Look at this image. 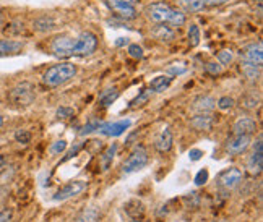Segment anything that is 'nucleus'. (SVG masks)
<instances>
[{
    "label": "nucleus",
    "mask_w": 263,
    "mask_h": 222,
    "mask_svg": "<svg viewBox=\"0 0 263 222\" xmlns=\"http://www.w3.org/2000/svg\"><path fill=\"white\" fill-rule=\"evenodd\" d=\"M98 39L93 33H82L77 37L60 36L54 39L52 52L57 57H73V55H89L95 52Z\"/></svg>",
    "instance_id": "1"
},
{
    "label": "nucleus",
    "mask_w": 263,
    "mask_h": 222,
    "mask_svg": "<svg viewBox=\"0 0 263 222\" xmlns=\"http://www.w3.org/2000/svg\"><path fill=\"white\" fill-rule=\"evenodd\" d=\"M146 13H148V18L155 23H167L174 28H179L185 23V15L179 12V10H174L173 7L164 2H156V4L148 5Z\"/></svg>",
    "instance_id": "2"
},
{
    "label": "nucleus",
    "mask_w": 263,
    "mask_h": 222,
    "mask_svg": "<svg viewBox=\"0 0 263 222\" xmlns=\"http://www.w3.org/2000/svg\"><path fill=\"white\" fill-rule=\"evenodd\" d=\"M75 75H77V67L73 64H70V62L59 64V65L50 67L44 73V83L47 86L55 88V86H60L70 82Z\"/></svg>",
    "instance_id": "3"
},
{
    "label": "nucleus",
    "mask_w": 263,
    "mask_h": 222,
    "mask_svg": "<svg viewBox=\"0 0 263 222\" xmlns=\"http://www.w3.org/2000/svg\"><path fill=\"white\" fill-rule=\"evenodd\" d=\"M10 103L16 107H26L34 100V88L29 83H22L15 86L8 94Z\"/></svg>",
    "instance_id": "4"
},
{
    "label": "nucleus",
    "mask_w": 263,
    "mask_h": 222,
    "mask_svg": "<svg viewBox=\"0 0 263 222\" xmlns=\"http://www.w3.org/2000/svg\"><path fill=\"white\" fill-rule=\"evenodd\" d=\"M148 163V154L143 148H137L134 153H132L127 159L125 163L122 164V174L124 175H130L134 172H138L141 170Z\"/></svg>",
    "instance_id": "5"
},
{
    "label": "nucleus",
    "mask_w": 263,
    "mask_h": 222,
    "mask_svg": "<svg viewBox=\"0 0 263 222\" xmlns=\"http://www.w3.org/2000/svg\"><path fill=\"white\" fill-rule=\"evenodd\" d=\"M106 4L124 19H134L137 16V0H106Z\"/></svg>",
    "instance_id": "6"
},
{
    "label": "nucleus",
    "mask_w": 263,
    "mask_h": 222,
    "mask_svg": "<svg viewBox=\"0 0 263 222\" xmlns=\"http://www.w3.org/2000/svg\"><path fill=\"white\" fill-rule=\"evenodd\" d=\"M88 184L83 180H75V181H68L67 185L57 190V193L54 195V201H67L70 198H75L80 193H83L86 190Z\"/></svg>",
    "instance_id": "7"
},
{
    "label": "nucleus",
    "mask_w": 263,
    "mask_h": 222,
    "mask_svg": "<svg viewBox=\"0 0 263 222\" xmlns=\"http://www.w3.org/2000/svg\"><path fill=\"white\" fill-rule=\"evenodd\" d=\"M242 181V172L236 167H231V169H226L222 170V172L218 175V184L219 187L226 188V190H232L236 188L239 184Z\"/></svg>",
    "instance_id": "8"
},
{
    "label": "nucleus",
    "mask_w": 263,
    "mask_h": 222,
    "mask_svg": "<svg viewBox=\"0 0 263 222\" xmlns=\"http://www.w3.org/2000/svg\"><path fill=\"white\" fill-rule=\"evenodd\" d=\"M132 127V120L125 118V120H117V122H109V124H101L98 132L103 133L106 136H120L124 132Z\"/></svg>",
    "instance_id": "9"
},
{
    "label": "nucleus",
    "mask_w": 263,
    "mask_h": 222,
    "mask_svg": "<svg viewBox=\"0 0 263 222\" xmlns=\"http://www.w3.org/2000/svg\"><path fill=\"white\" fill-rule=\"evenodd\" d=\"M261 167H263V143H261V138H258L254 146V153H252L247 163V169L250 170V174L258 175L261 172Z\"/></svg>",
    "instance_id": "10"
},
{
    "label": "nucleus",
    "mask_w": 263,
    "mask_h": 222,
    "mask_svg": "<svg viewBox=\"0 0 263 222\" xmlns=\"http://www.w3.org/2000/svg\"><path fill=\"white\" fill-rule=\"evenodd\" d=\"M250 145V136L247 135H234L228 139L226 143V151L229 154H240L249 148Z\"/></svg>",
    "instance_id": "11"
},
{
    "label": "nucleus",
    "mask_w": 263,
    "mask_h": 222,
    "mask_svg": "<svg viewBox=\"0 0 263 222\" xmlns=\"http://www.w3.org/2000/svg\"><path fill=\"white\" fill-rule=\"evenodd\" d=\"M242 57H244V62L261 67V64H263V49H261V43L247 46V47L244 49V54H242Z\"/></svg>",
    "instance_id": "12"
},
{
    "label": "nucleus",
    "mask_w": 263,
    "mask_h": 222,
    "mask_svg": "<svg viewBox=\"0 0 263 222\" xmlns=\"http://www.w3.org/2000/svg\"><path fill=\"white\" fill-rule=\"evenodd\" d=\"M257 130V122L250 117H242L234 124V133L236 135H247L250 136Z\"/></svg>",
    "instance_id": "13"
},
{
    "label": "nucleus",
    "mask_w": 263,
    "mask_h": 222,
    "mask_svg": "<svg viewBox=\"0 0 263 222\" xmlns=\"http://www.w3.org/2000/svg\"><path fill=\"white\" fill-rule=\"evenodd\" d=\"M155 146H156V149L159 151V153H167V151L173 148V135H171V132L167 128H164L163 132H161Z\"/></svg>",
    "instance_id": "14"
},
{
    "label": "nucleus",
    "mask_w": 263,
    "mask_h": 222,
    "mask_svg": "<svg viewBox=\"0 0 263 222\" xmlns=\"http://www.w3.org/2000/svg\"><path fill=\"white\" fill-rule=\"evenodd\" d=\"M22 49H23V44L22 43H18V41H8V39H4V41H0V57H7V55L18 54Z\"/></svg>",
    "instance_id": "15"
},
{
    "label": "nucleus",
    "mask_w": 263,
    "mask_h": 222,
    "mask_svg": "<svg viewBox=\"0 0 263 222\" xmlns=\"http://www.w3.org/2000/svg\"><path fill=\"white\" fill-rule=\"evenodd\" d=\"M215 106H216V103H215V99H213V97L203 96V97H200V99H197V100H195L194 109H195V110H198V112L206 114V112H211V110L215 109Z\"/></svg>",
    "instance_id": "16"
},
{
    "label": "nucleus",
    "mask_w": 263,
    "mask_h": 222,
    "mask_svg": "<svg viewBox=\"0 0 263 222\" xmlns=\"http://www.w3.org/2000/svg\"><path fill=\"white\" fill-rule=\"evenodd\" d=\"M99 220V211L96 208H85L82 209L75 219V222H98Z\"/></svg>",
    "instance_id": "17"
},
{
    "label": "nucleus",
    "mask_w": 263,
    "mask_h": 222,
    "mask_svg": "<svg viewBox=\"0 0 263 222\" xmlns=\"http://www.w3.org/2000/svg\"><path fill=\"white\" fill-rule=\"evenodd\" d=\"M192 127L197 128V130H210L211 125H213V118H211L210 115H205V114H201V115H197L192 118Z\"/></svg>",
    "instance_id": "18"
},
{
    "label": "nucleus",
    "mask_w": 263,
    "mask_h": 222,
    "mask_svg": "<svg viewBox=\"0 0 263 222\" xmlns=\"http://www.w3.org/2000/svg\"><path fill=\"white\" fill-rule=\"evenodd\" d=\"M179 5L187 10V12H200L201 8L205 7L203 0H177Z\"/></svg>",
    "instance_id": "19"
},
{
    "label": "nucleus",
    "mask_w": 263,
    "mask_h": 222,
    "mask_svg": "<svg viewBox=\"0 0 263 222\" xmlns=\"http://www.w3.org/2000/svg\"><path fill=\"white\" fill-rule=\"evenodd\" d=\"M171 79L169 76H156L153 82H151V89L156 91V93H163L164 89H167V86L171 85Z\"/></svg>",
    "instance_id": "20"
},
{
    "label": "nucleus",
    "mask_w": 263,
    "mask_h": 222,
    "mask_svg": "<svg viewBox=\"0 0 263 222\" xmlns=\"http://www.w3.org/2000/svg\"><path fill=\"white\" fill-rule=\"evenodd\" d=\"M242 73H244L249 79H257L260 76V67L258 65H252V64H247V62H242Z\"/></svg>",
    "instance_id": "21"
},
{
    "label": "nucleus",
    "mask_w": 263,
    "mask_h": 222,
    "mask_svg": "<svg viewBox=\"0 0 263 222\" xmlns=\"http://www.w3.org/2000/svg\"><path fill=\"white\" fill-rule=\"evenodd\" d=\"M116 151H117V145H112V146H109L107 151L103 154V157H101V163H103V169L107 170L110 167V164H112V159L116 156Z\"/></svg>",
    "instance_id": "22"
},
{
    "label": "nucleus",
    "mask_w": 263,
    "mask_h": 222,
    "mask_svg": "<svg viewBox=\"0 0 263 222\" xmlns=\"http://www.w3.org/2000/svg\"><path fill=\"white\" fill-rule=\"evenodd\" d=\"M155 36L161 39V41H171V39L174 37V33L169 26H158L155 29Z\"/></svg>",
    "instance_id": "23"
},
{
    "label": "nucleus",
    "mask_w": 263,
    "mask_h": 222,
    "mask_svg": "<svg viewBox=\"0 0 263 222\" xmlns=\"http://www.w3.org/2000/svg\"><path fill=\"white\" fill-rule=\"evenodd\" d=\"M189 43H190V46H194V47L198 46V43H200V29L195 25H192L190 29H189Z\"/></svg>",
    "instance_id": "24"
},
{
    "label": "nucleus",
    "mask_w": 263,
    "mask_h": 222,
    "mask_svg": "<svg viewBox=\"0 0 263 222\" xmlns=\"http://www.w3.org/2000/svg\"><path fill=\"white\" fill-rule=\"evenodd\" d=\"M117 96H119V93L116 89H109L106 94H103V97H101V104L103 106H109V104H112L114 100L117 99Z\"/></svg>",
    "instance_id": "25"
},
{
    "label": "nucleus",
    "mask_w": 263,
    "mask_h": 222,
    "mask_svg": "<svg viewBox=\"0 0 263 222\" xmlns=\"http://www.w3.org/2000/svg\"><path fill=\"white\" fill-rule=\"evenodd\" d=\"M232 58H234V54L231 52V50L224 49V50H221V52L218 54V60L222 64V65H228L232 62Z\"/></svg>",
    "instance_id": "26"
},
{
    "label": "nucleus",
    "mask_w": 263,
    "mask_h": 222,
    "mask_svg": "<svg viewBox=\"0 0 263 222\" xmlns=\"http://www.w3.org/2000/svg\"><path fill=\"white\" fill-rule=\"evenodd\" d=\"M65 149H67V141L60 139V141H55V143L50 146V153H52V154H60V153H64Z\"/></svg>",
    "instance_id": "27"
},
{
    "label": "nucleus",
    "mask_w": 263,
    "mask_h": 222,
    "mask_svg": "<svg viewBox=\"0 0 263 222\" xmlns=\"http://www.w3.org/2000/svg\"><path fill=\"white\" fill-rule=\"evenodd\" d=\"M208 170L206 169H201L200 172L195 175V185H205L208 181Z\"/></svg>",
    "instance_id": "28"
},
{
    "label": "nucleus",
    "mask_w": 263,
    "mask_h": 222,
    "mask_svg": "<svg viewBox=\"0 0 263 222\" xmlns=\"http://www.w3.org/2000/svg\"><path fill=\"white\" fill-rule=\"evenodd\" d=\"M73 114H75V110L70 109V107H60L57 110V117L59 118H70V117H73Z\"/></svg>",
    "instance_id": "29"
},
{
    "label": "nucleus",
    "mask_w": 263,
    "mask_h": 222,
    "mask_svg": "<svg viewBox=\"0 0 263 222\" xmlns=\"http://www.w3.org/2000/svg\"><path fill=\"white\" fill-rule=\"evenodd\" d=\"M128 54H130L132 57H134V58H141V57H143V50H141L140 46L132 44V46L128 47Z\"/></svg>",
    "instance_id": "30"
},
{
    "label": "nucleus",
    "mask_w": 263,
    "mask_h": 222,
    "mask_svg": "<svg viewBox=\"0 0 263 222\" xmlns=\"http://www.w3.org/2000/svg\"><path fill=\"white\" fill-rule=\"evenodd\" d=\"M15 138H16V141H20V143L26 145V143H29V138H31V135H29L26 130H20V132H16Z\"/></svg>",
    "instance_id": "31"
},
{
    "label": "nucleus",
    "mask_w": 263,
    "mask_h": 222,
    "mask_svg": "<svg viewBox=\"0 0 263 222\" xmlns=\"http://www.w3.org/2000/svg\"><path fill=\"white\" fill-rule=\"evenodd\" d=\"M99 122H89L88 125H85L83 127V130H82V132H80V135H82V136H85V135H88V133H91V132H95V130H98L99 128Z\"/></svg>",
    "instance_id": "32"
},
{
    "label": "nucleus",
    "mask_w": 263,
    "mask_h": 222,
    "mask_svg": "<svg viewBox=\"0 0 263 222\" xmlns=\"http://www.w3.org/2000/svg\"><path fill=\"white\" fill-rule=\"evenodd\" d=\"M232 104H234V100H232L231 97H221L218 100V107L222 109V110H226V109H231Z\"/></svg>",
    "instance_id": "33"
},
{
    "label": "nucleus",
    "mask_w": 263,
    "mask_h": 222,
    "mask_svg": "<svg viewBox=\"0 0 263 222\" xmlns=\"http://www.w3.org/2000/svg\"><path fill=\"white\" fill-rule=\"evenodd\" d=\"M206 70L211 73V75H219L221 73V65L219 64H215V62H210V64H206Z\"/></svg>",
    "instance_id": "34"
},
{
    "label": "nucleus",
    "mask_w": 263,
    "mask_h": 222,
    "mask_svg": "<svg viewBox=\"0 0 263 222\" xmlns=\"http://www.w3.org/2000/svg\"><path fill=\"white\" fill-rule=\"evenodd\" d=\"M149 93H151V91H143V94H141L140 97H137L132 104H134V106H141L143 103H146L148 97H149Z\"/></svg>",
    "instance_id": "35"
},
{
    "label": "nucleus",
    "mask_w": 263,
    "mask_h": 222,
    "mask_svg": "<svg viewBox=\"0 0 263 222\" xmlns=\"http://www.w3.org/2000/svg\"><path fill=\"white\" fill-rule=\"evenodd\" d=\"M12 217V213L8 209H0V222H8Z\"/></svg>",
    "instance_id": "36"
},
{
    "label": "nucleus",
    "mask_w": 263,
    "mask_h": 222,
    "mask_svg": "<svg viewBox=\"0 0 263 222\" xmlns=\"http://www.w3.org/2000/svg\"><path fill=\"white\" fill-rule=\"evenodd\" d=\"M201 154H203V153H201L200 149H192L189 156H190V159H192V160H198V159L201 157Z\"/></svg>",
    "instance_id": "37"
},
{
    "label": "nucleus",
    "mask_w": 263,
    "mask_h": 222,
    "mask_svg": "<svg viewBox=\"0 0 263 222\" xmlns=\"http://www.w3.org/2000/svg\"><path fill=\"white\" fill-rule=\"evenodd\" d=\"M203 2L208 5H221V4H226L228 0H203Z\"/></svg>",
    "instance_id": "38"
},
{
    "label": "nucleus",
    "mask_w": 263,
    "mask_h": 222,
    "mask_svg": "<svg viewBox=\"0 0 263 222\" xmlns=\"http://www.w3.org/2000/svg\"><path fill=\"white\" fill-rule=\"evenodd\" d=\"M127 43H128V41H127L125 37H119V41H116V46L120 47V46H124V44H127Z\"/></svg>",
    "instance_id": "39"
},
{
    "label": "nucleus",
    "mask_w": 263,
    "mask_h": 222,
    "mask_svg": "<svg viewBox=\"0 0 263 222\" xmlns=\"http://www.w3.org/2000/svg\"><path fill=\"white\" fill-rule=\"evenodd\" d=\"M4 125V118L2 117H0V127H2Z\"/></svg>",
    "instance_id": "40"
},
{
    "label": "nucleus",
    "mask_w": 263,
    "mask_h": 222,
    "mask_svg": "<svg viewBox=\"0 0 263 222\" xmlns=\"http://www.w3.org/2000/svg\"><path fill=\"white\" fill-rule=\"evenodd\" d=\"M2 22H4V19H2V15H0V28H2Z\"/></svg>",
    "instance_id": "41"
},
{
    "label": "nucleus",
    "mask_w": 263,
    "mask_h": 222,
    "mask_svg": "<svg viewBox=\"0 0 263 222\" xmlns=\"http://www.w3.org/2000/svg\"><path fill=\"white\" fill-rule=\"evenodd\" d=\"M132 222H140V220H132Z\"/></svg>",
    "instance_id": "42"
}]
</instances>
